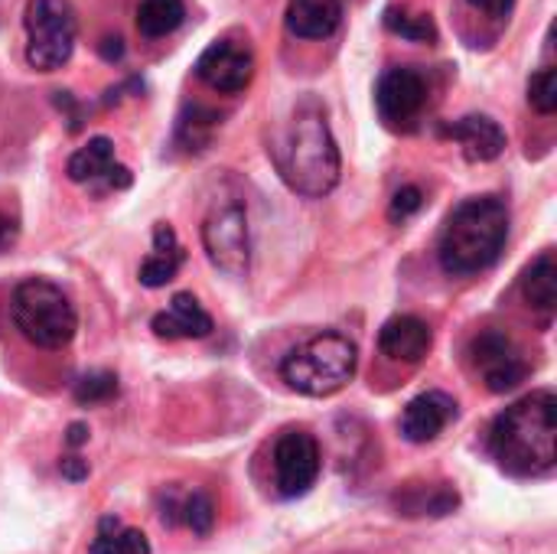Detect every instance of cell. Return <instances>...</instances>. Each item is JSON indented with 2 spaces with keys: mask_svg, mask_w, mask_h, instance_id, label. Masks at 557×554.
<instances>
[{
  "mask_svg": "<svg viewBox=\"0 0 557 554\" xmlns=\"http://www.w3.org/2000/svg\"><path fill=\"white\" fill-rule=\"evenodd\" d=\"M490 451L512 477H545L557 464V398L542 389L509 405L493 431Z\"/></svg>",
  "mask_w": 557,
  "mask_h": 554,
  "instance_id": "obj_1",
  "label": "cell"
},
{
  "mask_svg": "<svg viewBox=\"0 0 557 554\" xmlns=\"http://www.w3.org/2000/svg\"><path fill=\"white\" fill-rule=\"evenodd\" d=\"M277 170L300 196L320 199L339 183V147L326 111L317 98H304L277 147Z\"/></svg>",
  "mask_w": 557,
  "mask_h": 554,
  "instance_id": "obj_2",
  "label": "cell"
},
{
  "mask_svg": "<svg viewBox=\"0 0 557 554\" xmlns=\"http://www.w3.org/2000/svg\"><path fill=\"white\" fill-rule=\"evenodd\" d=\"M509 238V206L499 196L463 199L444 222L437 258L454 278L493 268Z\"/></svg>",
  "mask_w": 557,
  "mask_h": 554,
  "instance_id": "obj_3",
  "label": "cell"
},
{
  "mask_svg": "<svg viewBox=\"0 0 557 554\" xmlns=\"http://www.w3.org/2000/svg\"><path fill=\"white\" fill-rule=\"evenodd\" d=\"M356 366H359L356 343L343 333L326 330L294 346L281 362V376L294 392L307 398H330L352 382Z\"/></svg>",
  "mask_w": 557,
  "mask_h": 554,
  "instance_id": "obj_4",
  "label": "cell"
},
{
  "mask_svg": "<svg viewBox=\"0 0 557 554\" xmlns=\"http://www.w3.org/2000/svg\"><path fill=\"white\" fill-rule=\"evenodd\" d=\"M10 317L20 336L39 349H62L78 330V313L62 287L42 278L16 284L10 297Z\"/></svg>",
  "mask_w": 557,
  "mask_h": 554,
  "instance_id": "obj_5",
  "label": "cell"
},
{
  "mask_svg": "<svg viewBox=\"0 0 557 554\" xmlns=\"http://www.w3.org/2000/svg\"><path fill=\"white\" fill-rule=\"evenodd\" d=\"M23 26H26V62L36 72H55L72 59L78 16L69 0H29L23 13Z\"/></svg>",
  "mask_w": 557,
  "mask_h": 554,
  "instance_id": "obj_6",
  "label": "cell"
},
{
  "mask_svg": "<svg viewBox=\"0 0 557 554\" xmlns=\"http://www.w3.org/2000/svg\"><path fill=\"white\" fill-rule=\"evenodd\" d=\"M202 245L212 261L228 278H245L251 264V229L242 202H219L202 222Z\"/></svg>",
  "mask_w": 557,
  "mask_h": 554,
  "instance_id": "obj_7",
  "label": "cell"
},
{
  "mask_svg": "<svg viewBox=\"0 0 557 554\" xmlns=\"http://www.w3.org/2000/svg\"><path fill=\"white\" fill-rule=\"evenodd\" d=\"M470 362L493 395H506L519 389L529 376V362L522 349L499 330H486L470 343Z\"/></svg>",
  "mask_w": 557,
  "mask_h": 554,
  "instance_id": "obj_8",
  "label": "cell"
},
{
  "mask_svg": "<svg viewBox=\"0 0 557 554\" xmlns=\"http://www.w3.org/2000/svg\"><path fill=\"white\" fill-rule=\"evenodd\" d=\"M320 477V444L313 434L290 428L274 444V480L277 493L294 500L310 493V487Z\"/></svg>",
  "mask_w": 557,
  "mask_h": 554,
  "instance_id": "obj_9",
  "label": "cell"
},
{
  "mask_svg": "<svg viewBox=\"0 0 557 554\" xmlns=\"http://www.w3.org/2000/svg\"><path fill=\"white\" fill-rule=\"evenodd\" d=\"M196 75L222 95H238L255 78V52L238 39H215L196 59Z\"/></svg>",
  "mask_w": 557,
  "mask_h": 554,
  "instance_id": "obj_10",
  "label": "cell"
},
{
  "mask_svg": "<svg viewBox=\"0 0 557 554\" xmlns=\"http://www.w3.org/2000/svg\"><path fill=\"white\" fill-rule=\"evenodd\" d=\"M424 101H428V85H424L421 72H414L408 65H395L379 78L375 104L388 124H405V121L418 118Z\"/></svg>",
  "mask_w": 557,
  "mask_h": 554,
  "instance_id": "obj_11",
  "label": "cell"
},
{
  "mask_svg": "<svg viewBox=\"0 0 557 554\" xmlns=\"http://www.w3.org/2000/svg\"><path fill=\"white\" fill-rule=\"evenodd\" d=\"M454 418H457V402L450 395H444V392H424L414 402H408V408L401 415V434L411 444H428Z\"/></svg>",
  "mask_w": 557,
  "mask_h": 554,
  "instance_id": "obj_12",
  "label": "cell"
},
{
  "mask_svg": "<svg viewBox=\"0 0 557 554\" xmlns=\"http://www.w3.org/2000/svg\"><path fill=\"white\" fill-rule=\"evenodd\" d=\"M379 346L388 359L395 362H421L431 346H434V333L431 327L421 320V317H411V313H401V317H392L382 333H379Z\"/></svg>",
  "mask_w": 557,
  "mask_h": 554,
  "instance_id": "obj_13",
  "label": "cell"
},
{
  "mask_svg": "<svg viewBox=\"0 0 557 554\" xmlns=\"http://www.w3.org/2000/svg\"><path fill=\"white\" fill-rule=\"evenodd\" d=\"M444 134L454 137L457 144H463V153L473 163H490L506 150V131L490 114H467V118L447 124Z\"/></svg>",
  "mask_w": 557,
  "mask_h": 554,
  "instance_id": "obj_14",
  "label": "cell"
},
{
  "mask_svg": "<svg viewBox=\"0 0 557 554\" xmlns=\"http://www.w3.org/2000/svg\"><path fill=\"white\" fill-rule=\"evenodd\" d=\"M150 327L160 340H206L212 333V317L193 294H173L170 310L157 313Z\"/></svg>",
  "mask_w": 557,
  "mask_h": 554,
  "instance_id": "obj_15",
  "label": "cell"
},
{
  "mask_svg": "<svg viewBox=\"0 0 557 554\" xmlns=\"http://www.w3.org/2000/svg\"><path fill=\"white\" fill-rule=\"evenodd\" d=\"M284 23L297 39H326L343 23V0H287Z\"/></svg>",
  "mask_w": 557,
  "mask_h": 554,
  "instance_id": "obj_16",
  "label": "cell"
},
{
  "mask_svg": "<svg viewBox=\"0 0 557 554\" xmlns=\"http://www.w3.org/2000/svg\"><path fill=\"white\" fill-rule=\"evenodd\" d=\"M183 258L186 255H183V245L176 242V232L170 225H157L153 229V251L140 264V284L150 287V291L166 287L176 278Z\"/></svg>",
  "mask_w": 557,
  "mask_h": 554,
  "instance_id": "obj_17",
  "label": "cell"
},
{
  "mask_svg": "<svg viewBox=\"0 0 557 554\" xmlns=\"http://www.w3.org/2000/svg\"><path fill=\"white\" fill-rule=\"evenodd\" d=\"M522 294L532 310L555 313L557 307V261L552 251L539 255L522 278Z\"/></svg>",
  "mask_w": 557,
  "mask_h": 554,
  "instance_id": "obj_18",
  "label": "cell"
},
{
  "mask_svg": "<svg viewBox=\"0 0 557 554\" xmlns=\"http://www.w3.org/2000/svg\"><path fill=\"white\" fill-rule=\"evenodd\" d=\"M111 167H114V144L108 137H91L85 147H78L69 157L65 173L72 183H95V180H104Z\"/></svg>",
  "mask_w": 557,
  "mask_h": 554,
  "instance_id": "obj_19",
  "label": "cell"
},
{
  "mask_svg": "<svg viewBox=\"0 0 557 554\" xmlns=\"http://www.w3.org/2000/svg\"><path fill=\"white\" fill-rule=\"evenodd\" d=\"M186 20V0H140L137 29L150 39L170 36Z\"/></svg>",
  "mask_w": 557,
  "mask_h": 554,
  "instance_id": "obj_20",
  "label": "cell"
},
{
  "mask_svg": "<svg viewBox=\"0 0 557 554\" xmlns=\"http://www.w3.org/2000/svg\"><path fill=\"white\" fill-rule=\"evenodd\" d=\"M88 554H150V545L140 529H121L114 516H104Z\"/></svg>",
  "mask_w": 557,
  "mask_h": 554,
  "instance_id": "obj_21",
  "label": "cell"
},
{
  "mask_svg": "<svg viewBox=\"0 0 557 554\" xmlns=\"http://www.w3.org/2000/svg\"><path fill=\"white\" fill-rule=\"evenodd\" d=\"M385 26L395 33V36H401V39H411V42H434L437 39V26H434V20L428 16V13H418V10H411V7H388L385 10Z\"/></svg>",
  "mask_w": 557,
  "mask_h": 554,
  "instance_id": "obj_22",
  "label": "cell"
},
{
  "mask_svg": "<svg viewBox=\"0 0 557 554\" xmlns=\"http://www.w3.org/2000/svg\"><path fill=\"white\" fill-rule=\"evenodd\" d=\"M117 395V379L111 372H88L75 382L78 405H104Z\"/></svg>",
  "mask_w": 557,
  "mask_h": 554,
  "instance_id": "obj_23",
  "label": "cell"
},
{
  "mask_svg": "<svg viewBox=\"0 0 557 554\" xmlns=\"http://www.w3.org/2000/svg\"><path fill=\"white\" fill-rule=\"evenodd\" d=\"M183 522L193 529V535H199V539H206V535H212V529H215V503H212V496L209 493H193L186 503H183Z\"/></svg>",
  "mask_w": 557,
  "mask_h": 554,
  "instance_id": "obj_24",
  "label": "cell"
},
{
  "mask_svg": "<svg viewBox=\"0 0 557 554\" xmlns=\"http://www.w3.org/2000/svg\"><path fill=\"white\" fill-rule=\"evenodd\" d=\"M529 101L539 114L557 111V69H542L529 78Z\"/></svg>",
  "mask_w": 557,
  "mask_h": 554,
  "instance_id": "obj_25",
  "label": "cell"
},
{
  "mask_svg": "<svg viewBox=\"0 0 557 554\" xmlns=\"http://www.w3.org/2000/svg\"><path fill=\"white\" fill-rule=\"evenodd\" d=\"M421 206H424V193H421L418 186H401V189L392 196L388 216H392V222H405V219H411Z\"/></svg>",
  "mask_w": 557,
  "mask_h": 554,
  "instance_id": "obj_26",
  "label": "cell"
},
{
  "mask_svg": "<svg viewBox=\"0 0 557 554\" xmlns=\"http://www.w3.org/2000/svg\"><path fill=\"white\" fill-rule=\"evenodd\" d=\"M470 7L483 10L486 16H496V20H506L516 7V0H467Z\"/></svg>",
  "mask_w": 557,
  "mask_h": 554,
  "instance_id": "obj_27",
  "label": "cell"
},
{
  "mask_svg": "<svg viewBox=\"0 0 557 554\" xmlns=\"http://www.w3.org/2000/svg\"><path fill=\"white\" fill-rule=\"evenodd\" d=\"M59 470H62V477L72 480V483H82V480L88 477V464H85L82 457H65V460L59 464Z\"/></svg>",
  "mask_w": 557,
  "mask_h": 554,
  "instance_id": "obj_28",
  "label": "cell"
},
{
  "mask_svg": "<svg viewBox=\"0 0 557 554\" xmlns=\"http://www.w3.org/2000/svg\"><path fill=\"white\" fill-rule=\"evenodd\" d=\"M13 242H16V225H13V219H7V216L0 212V251L10 248Z\"/></svg>",
  "mask_w": 557,
  "mask_h": 554,
  "instance_id": "obj_29",
  "label": "cell"
},
{
  "mask_svg": "<svg viewBox=\"0 0 557 554\" xmlns=\"http://www.w3.org/2000/svg\"><path fill=\"white\" fill-rule=\"evenodd\" d=\"M101 56H104L108 62H114V59H121V56H124V46H121V36H108V39L101 42Z\"/></svg>",
  "mask_w": 557,
  "mask_h": 554,
  "instance_id": "obj_30",
  "label": "cell"
},
{
  "mask_svg": "<svg viewBox=\"0 0 557 554\" xmlns=\"http://www.w3.org/2000/svg\"><path fill=\"white\" fill-rule=\"evenodd\" d=\"M85 441H88V428H85V424H78V421H75V424H69V431H65V444H69V447H82Z\"/></svg>",
  "mask_w": 557,
  "mask_h": 554,
  "instance_id": "obj_31",
  "label": "cell"
}]
</instances>
